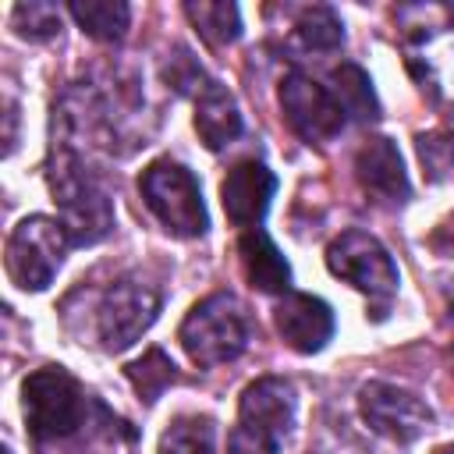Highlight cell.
Instances as JSON below:
<instances>
[{"label": "cell", "instance_id": "1", "mask_svg": "<svg viewBox=\"0 0 454 454\" xmlns=\"http://www.w3.org/2000/svg\"><path fill=\"white\" fill-rule=\"evenodd\" d=\"M50 192L60 206V223L71 238V245H96L114 227V206L106 192L92 181V174L78 163L67 145H53L50 160Z\"/></svg>", "mask_w": 454, "mask_h": 454}, {"label": "cell", "instance_id": "2", "mask_svg": "<svg viewBox=\"0 0 454 454\" xmlns=\"http://www.w3.org/2000/svg\"><path fill=\"white\" fill-rule=\"evenodd\" d=\"M177 337L195 365H223V362H234L248 348L252 319L234 294L216 291L202 298L199 305H192Z\"/></svg>", "mask_w": 454, "mask_h": 454}, {"label": "cell", "instance_id": "3", "mask_svg": "<svg viewBox=\"0 0 454 454\" xmlns=\"http://www.w3.org/2000/svg\"><path fill=\"white\" fill-rule=\"evenodd\" d=\"M21 411H25V426L39 443L50 440H64L71 433L82 429L89 401L82 383L60 369V365H46L25 376L21 383Z\"/></svg>", "mask_w": 454, "mask_h": 454}, {"label": "cell", "instance_id": "4", "mask_svg": "<svg viewBox=\"0 0 454 454\" xmlns=\"http://www.w3.org/2000/svg\"><path fill=\"white\" fill-rule=\"evenodd\" d=\"M142 199L149 206V213L163 223L167 234L174 238H202L209 227L206 216V202H202V188L195 181V174L177 163V160H153L142 170Z\"/></svg>", "mask_w": 454, "mask_h": 454}, {"label": "cell", "instance_id": "5", "mask_svg": "<svg viewBox=\"0 0 454 454\" xmlns=\"http://www.w3.org/2000/svg\"><path fill=\"white\" fill-rule=\"evenodd\" d=\"M326 266L333 277L348 280L365 298H372L376 316H383V309L390 305V298L397 294V284H401V273H397L390 252L369 231H358V227L337 234L326 245Z\"/></svg>", "mask_w": 454, "mask_h": 454}, {"label": "cell", "instance_id": "6", "mask_svg": "<svg viewBox=\"0 0 454 454\" xmlns=\"http://www.w3.org/2000/svg\"><path fill=\"white\" fill-rule=\"evenodd\" d=\"M71 238L53 216H25L7 238V277L21 291H43L57 277Z\"/></svg>", "mask_w": 454, "mask_h": 454}, {"label": "cell", "instance_id": "7", "mask_svg": "<svg viewBox=\"0 0 454 454\" xmlns=\"http://www.w3.org/2000/svg\"><path fill=\"white\" fill-rule=\"evenodd\" d=\"M358 408H362V419L380 436H387L394 443L419 440L433 422V411L419 394H411L397 383H383V380H372V383L362 387Z\"/></svg>", "mask_w": 454, "mask_h": 454}, {"label": "cell", "instance_id": "8", "mask_svg": "<svg viewBox=\"0 0 454 454\" xmlns=\"http://www.w3.org/2000/svg\"><path fill=\"white\" fill-rule=\"evenodd\" d=\"M160 312V291L145 280L124 277L117 280L99 305V337L110 351H124L128 344H135L156 319Z\"/></svg>", "mask_w": 454, "mask_h": 454}, {"label": "cell", "instance_id": "9", "mask_svg": "<svg viewBox=\"0 0 454 454\" xmlns=\"http://www.w3.org/2000/svg\"><path fill=\"white\" fill-rule=\"evenodd\" d=\"M280 106H284L287 124H291L305 142L323 145V142H330L333 135H340V128H344V114H340V106L333 103L330 89L319 85V82H312V78L301 74V71L284 74V82H280Z\"/></svg>", "mask_w": 454, "mask_h": 454}, {"label": "cell", "instance_id": "10", "mask_svg": "<svg viewBox=\"0 0 454 454\" xmlns=\"http://www.w3.org/2000/svg\"><path fill=\"white\" fill-rule=\"evenodd\" d=\"M273 192H277L273 170L259 160H241L227 170V177L220 184V202H223V213L234 227L252 231L262 223Z\"/></svg>", "mask_w": 454, "mask_h": 454}, {"label": "cell", "instance_id": "11", "mask_svg": "<svg viewBox=\"0 0 454 454\" xmlns=\"http://www.w3.org/2000/svg\"><path fill=\"white\" fill-rule=\"evenodd\" d=\"M294 422V387L280 376H262L245 387L238 404V426L280 443Z\"/></svg>", "mask_w": 454, "mask_h": 454}, {"label": "cell", "instance_id": "12", "mask_svg": "<svg viewBox=\"0 0 454 454\" xmlns=\"http://www.w3.org/2000/svg\"><path fill=\"white\" fill-rule=\"evenodd\" d=\"M273 323L287 348L301 355H316L333 337V312L316 294H284L273 309Z\"/></svg>", "mask_w": 454, "mask_h": 454}, {"label": "cell", "instance_id": "13", "mask_svg": "<svg viewBox=\"0 0 454 454\" xmlns=\"http://www.w3.org/2000/svg\"><path fill=\"white\" fill-rule=\"evenodd\" d=\"M355 174L365 192L387 199V202H404L408 199V174L401 163V153L390 138H369L355 153Z\"/></svg>", "mask_w": 454, "mask_h": 454}, {"label": "cell", "instance_id": "14", "mask_svg": "<svg viewBox=\"0 0 454 454\" xmlns=\"http://www.w3.org/2000/svg\"><path fill=\"white\" fill-rule=\"evenodd\" d=\"M238 255H241L245 280H248L255 291H262V294H284V291H287V284H291V266H287V259L280 255V248L270 241V234H266L262 227L241 231Z\"/></svg>", "mask_w": 454, "mask_h": 454}, {"label": "cell", "instance_id": "15", "mask_svg": "<svg viewBox=\"0 0 454 454\" xmlns=\"http://www.w3.org/2000/svg\"><path fill=\"white\" fill-rule=\"evenodd\" d=\"M195 131H199L202 145L213 149V153L231 145L241 135L238 103H234V96L220 82L199 85V96H195Z\"/></svg>", "mask_w": 454, "mask_h": 454}, {"label": "cell", "instance_id": "16", "mask_svg": "<svg viewBox=\"0 0 454 454\" xmlns=\"http://www.w3.org/2000/svg\"><path fill=\"white\" fill-rule=\"evenodd\" d=\"M330 96L340 106V114L351 117V121L365 124V121L380 117V103H376L372 82L358 64H340V67L330 71Z\"/></svg>", "mask_w": 454, "mask_h": 454}, {"label": "cell", "instance_id": "17", "mask_svg": "<svg viewBox=\"0 0 454 454\" xmlns=\"http://www.w3.org/2000/svg\"><path fill=\"white\" fill-rule=\"evenodd\" d=\"M67 14L78 21L82 32H89L92 39H103V43L121 39L131 21V7L121 0H74V4H67Z\"/></svg>", "mask_w": 454, "mask_h": 454}, {"label": "cell", "instance_id": "18", "mask_svg": "<svg viewBox=\"0 0 454 454\" xmlns=\"http://www.w3.org/2000/svg\"><path fill=\"white\" fill-rule=\"evenodd\" d=\"M216 450V426L206 415H177L163 436L156 454H213Z\"/></svg>", "mask_w": 454, "mask_h": 454}, {"label": "cell", "instance_id": "19", "mask_svg": "<svg viewBox=\"0 0 454 454\" xmlns=\"http://www.w3.org/2000/svg\"><path fill=\"white\" fill-rule=\"evenodd\" d=\"M184 14L192 18V25L199 28V35L209 46H227L241 35V14L234 4H216V0H188Z\"/></svg>", "mask_w": 454, "mask_h": 454}, {"label": "cell", "instance_id": "20", "mask_svg": "<svg viewBox=\"0 0 454 454\" xmlns=\"http://www.w3.org/2000/svg\"><path fill=\"white\" fill-rule=\"evenodd\" d=\"M294 32H298V43L305 50H319V53L337 50L344 43V25L330 7H305Z\"/></svg>", "mask_w": 454, "mask_h": 454}, {"label": "cell", "instance_id": "21", "mask_svg": "<svg viewBox=\"0 0 454 454\" xmlns=\"http://www.w3.org/2000/svg\"><path fill=\"white\" fill-rule=\"evenodd\" d=\"M128 380L135 383V390L142 394V401H156L177 380V369H174V362L160 348H149L138 362L128 365Z\"/></svg>", "mask_w": 454, "mask_h": 454}, {"label": "cell", "instance_id": "22", "mask_svg": "<svg viewBox=\"0 0 454 454\" xmlns=\"http://www.w3.org/2000/svg\"><path fill=\"white\" fill-rule=\"evenodd\" d=\"M11 18H14L18 35H25V39H50L60 28V11L53 4H39V0L18 4Z\"/></svg>", "mask_w": 454, "mask_h": 454}, {"label": "cell", "instance_id": "23", "mask_svg": "<svg viewBox=\"0 0 454 454\" xmlns=\"http://www.w3.org/2000/svg\"><path fill=\"white\" fill-rule=\"evenodd\" d=\"M277 447L280 443H273V440H266V436H255V433H248V429H234L231 433V440H227V454H277Z\"/></svg>", "mask_w": 454, "mask_h": 454}, {"label": "cell", "instance_id": "24", "mask_svg": "<svg viewBox=\"0 0 454 454\" xmlns=\"http://www.w3.org/2000/svg\"><path fill=\"white\" fill-rule=\"evenodd\" d=\"M450 145V138H436V135H422L419 138V156H422V163L433 170V174H443L450 163H454V156H440V149H447Z\"/></svg>", "mask_w": 454, "mask_h": 454}, {"label": "cell", "instance_id": "25", "mask_svg": "<svg viewBox=\"0 0 454 454\" xmlns=\"http://www.w3.org/2000/svg\"><path fill=\"white\" fill-rule=\"evenodd\" d=\"M436 454H454V447H440V450H436Z\"/></svg>", "mask_w": 454, "mask_h": 454}, {"label": "cell", "instance_id": "26", "mask_svg": "<svg viewBox=\"0 0 454 454\" xmlns=\"http://www.w3.org/2000/svg\"><path fill=\"white\" fill-rule=\"evenodd\" d=\"M4 454H11V450H4Z\"/></svg>", "mask_w": 454, "mask_h": 454}]
</instances>
